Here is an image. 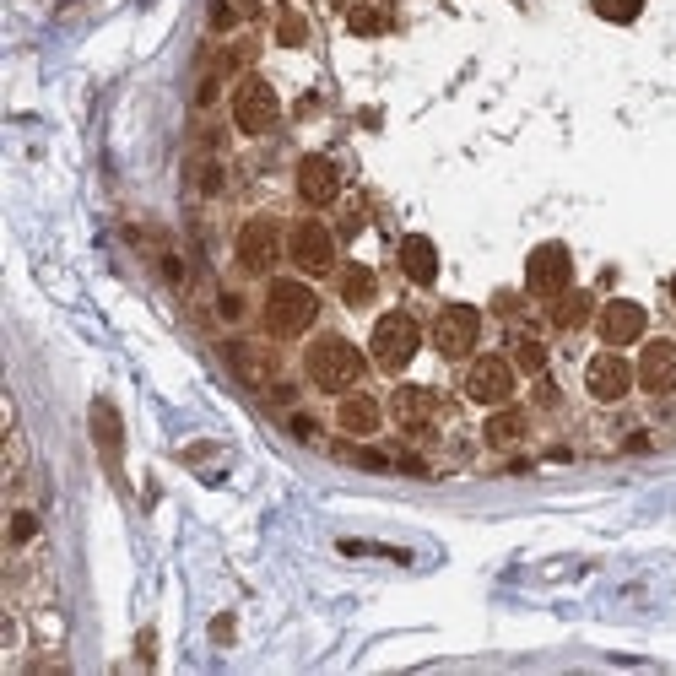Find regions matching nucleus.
<instances>
[{
  "label": "nucleus",
  "mask_w": 676,
  "mask_h": 676,
  "mask_svg": "<svg viewBox=\"0 0 676 676\" xmlns=\"http://www.w3.org/2000/svg\"><path fill=\"white\" fill-rule=\"evenodd\" d=\"M303 374H309L314 390L347 395V390H357V384H363L368 357L357 352L347 336H320V341H309V352H303Z\"/></svg>",
  "instance_id": "obj_1"
},
{
  "label": "nucleus",
  "mask_w": 676,
  "mask_h": 676,
  "mask_svg": "<svg viewBox=\"0 0 676 676\" xmlns=\"http://www.w3.org/2000/svg\"><path fill=\"white\" fill-rule=\"evenodd\" d=\"M265 330L282 341L303 336V330H314V320H320V293H314L309 282H298V276H276L271 287H265Z\"/></svg>",
  "instance_id": "obj_2"
},
{
  "label": "nucleus",
  "mask_w": 676,
  "mask_h": 676,
  "mask_svg": "<svg viewBox=\"0 0 676 676\" xmlns=\"http://www.w3.org/2000/svg\"><path fill=\"white\" fill-rule=\"evenodd\" d=\"M417 347H422V325H417L406 309H390V314H379V320H374L368 357H374L384 374H401V368L417 357Z\"/></svg>",
  "instance_id": "obj_3"
},
{
  "label": "nucleus",
  "mask_w": 676,
  "mask_h": 676,
  "mask_svg": "<svg viewBox=\"0 0 676 676\" xmlns=\"http://www.w3.org/2000/svg\"><path fill=\"white\" fill-rule=\"evenodd\" d=\"M287 260H293L303 276L336 271V233H330L320 217H298L293 228H287Z\"/></svg>",
  "instance_id": "obj_4"
},
{
  "label": "nucleus",
  "mask_w": 676,
  "mask_h": 676,
  "mask_svg": "<svg viewBox=\"0 0 676 676\" xmlns=\"http://www.w3.org/2000/svg\"><path fill=\"white\" fill-rule=\"evenodd\" d=\"M476 341H482V309H471V303H444V309L433 314V347H439V357L460 363V357L476 352Z\"/></svg>",
  "instance_id": "obj_5"
},
{
  "label": "nucleus",
  "mask_w": 676,
  "mask_h": 676,
  "mask_svg": "<svg viewBox=\"0 0 676 676\" xmlns=\"http://www.w3.org/2000/svg\"><path fill=\"white\" fill-rule=\"evenodd\" d=\"M233 249H238V265H244L249 276H271L276 260L287 255V233L276 228L271 217H249L244 228H238Z\"/></svg>",
  "instance_id": "obj_6"
},
{
  "label": "nucleus",
  "mask_w": 676,
  "mask_h": 676,
  "mask_svg": "<svg viewBox=\"0 0 676 676\" xmlns=\"http://www.w3.org/2000/svg\"><path fill=\"white\" fill-rule=\"evenodd\" d=\"M276 119H282L276 87L265 82V76H244L233 92V125L244 130V136H265V130H276Z\"/></svg>",
  "instance_id": "obj_7"
},
{
  "label": "nucleus",
  "mask_w": 676,
  "mask_h": 676,
  "mask_svg": "<svg viewBox=\"0 0 676 676\" xmlns=\"http://www.w3.org/2000/svg\"><path fill=\"white\" fill-rule=\"evenodd\" d=\"M574 287V255L563 244H536L525 260V293L536 298H558Z\"/></svg>",
  "instance_id": "obj_8"
},
{
  "label": "nucleus",
  "mask_w": 676,
  "mask_h": 676,
  "mask_svg": "<svg viewBox=\"0 0 676 676\" xmlns=\"http://www.w3.org/2000/svg\"><path fill=\"white\" fill-rule=\"evenodd\" d=\"M514 379H520V368H514L509 357H498V352L476 357V363L466 368V401H476V406H503V401L514 395Z\"/></svg>",
  "instance_id": "obj_9"
},
{
  "label": "nucleus",
  "mask_w": 676,
  "mask_h": 676,
  "mask_svg": "<svg viewBox=\"0 0 676 676\" xmlns=\"http://www.w3.org/2000/svg\"><path fill=\"white\" fill-rule=\"evenodd\" d=\"M633 384H639V379H633V363H628L617 347H601V352L585 363V390L595 395V401H606V406H617L622 395L633 390Z\"/></svg>",
  "instance_id": "obj_10"
},
{
  "label": "nucleus",
  "mask_w": 676,
  "mask_h": 676,
  "mask_svg": "<svg viewBox=\"0 0 676 676\" xmlns=\"http://www.w3.org/2000/svg\"><path fill=\"white\" fill-rule=\"evenodd\" d=\"M595 330H601V347H633V341H644V330H649V314H644V303H633V298H612V303H601L595 309Z\"/></svg>",
  "instance_id": "obj_11"
},
{
  "label": "nucleus",
  "mask_w": 676,
  "mask_h": 676,
  "mask_svg": "<svg viewBox=\"0 0 676 676\" xmlns=\"http://www.w3.org/2000/svg\"><path fill=\"white\" fill-rule=\"evenodd\" d=\"M439 390H428V384H395V395H390V417H395V428H406V433H433V422H439Z\"/></svg>",
  "instance_id": "obj_12"
},
{
  "label": "nucleus",
  "mask_w": 676,
  "mask_h": 676,
  "mask_svg": "<svg viewBox=\"0 0 676 676\" xmlns=\"http://www.w3.org/2000/svg\"><path fill=\"white\" fill-rule=\"evenodd\" d=\"M293 184H298V201L303 206H330L341 195V168L330 163L325 152H309V157H298V174H293Z\"/></svg>",
  "instance_id": "obj_13"
},
{
  "label": "nucleus",
  "mask_w": 676,
  "mask_h": 676,
  "mask_svg": "<svg viewBox=\"0 0 676 676\" xmlns=\"http://www.w3.org/2000/svg\"><path fill=\"white\" fill-rule=\"evenodd\" d=\"M633 379H639L644 395H676V341H644L639 363H633Z\"/></svg>",
  "instance_id": "obj_14"
},
{
  "label": "nucleus",
  "mask_w": 676,
  "mask_h": 676,
  "mask_svg": "<svg viewBox=\"0 0 676 676\" xmlns=\"http://www.w3.org/2000/svg\"><path fill=\"white\" fill-rule=\"evenodd\" d=\"M336 428L347 433V439H374V433L384 428V406L374 401V395H363V390L336 395Z\"/></svg>",
  "instance_id": "obj_15"
},
{
  "label": "nucleus",
  "mask_w": 676,
  "mask_h": 676,
  "mask_svg": "<svg viewBox=\"0 0 676 676\" xmlns=\"http://www.w3.org/2000/svg\"><path fill=\"white\" fill-rule=\"evenodd\" d=\"M395 260H401L406 282H417V287H433V276H439V249H433L428 233H406L401 249H395Z\"/></svg>",
  "instance_id": "obj_16"
},
{
  "label": "nucleus",
  "mask_w": 676,
  "mask_h": 676,
  "mask_svg": "<svg viewBox=\"0 0 676 676\" xmlns=\"http://www.w3.org/2000/svg\"><path fill=\"white\" fill-rule=\"evenodd\" d=\"M530 433V412H520V406H509L503 401L493 417L482 422V439H487V449H514Z\"/></svg>",
  "instance_id": "obj_17"
},
{
  "label": "nucleus",
  "mask_w": 676,
  "mask_h": 676,
  "mask_svg": "<svg viewBox=\"0 0 676 676\" xmlns=\"http://www.w3.org/2000/svg\"><path fill=\"white\" fill-rule=\"evenodd\" d=\"M92 439H98V449H103V460L109 466H119V449H125V422H119V412H114V401H92Z\"/></svg>",
  "instance_id": "obj_18"
},
{
  "label": "nucleus",
  "mask_w": 676,
  "mask_h": 676,
  "mask_svg": "<svg viewBox=\"0 0 676 676\" xmlns=\"http://www.w3.org/2000/svg\"><path fill=\"white\" fill-rule=\"evenodd\" d=\"M552 330H585L590 320H595V298L585 293V287H568V293H558L552 298Z\"/></svg>",
  "instance_id": "obj_19"
},
{
  "label": "nucleus",
  "mask_w": 676,
  "mask_h": 676,
  "mask_svg": "<svg viewBox=\"0 0 676 676\" xmlns=\"http://www.w3.org/2000/svg\"><path fill=\"white\" fill-rule=\"evenodd\" d=\"M233 363V374L244 379V384H265L271 379V357H265L255 341H228V352H222Z\"/></svg>",
  "instance_id": "obj_20"
},
{
  "label": "nucleus",
  "mask_w": 676,
  "mask_h": 676,
  "mask_svg": "<svg viewBox=\"0 0 676 676\" xmlns=\"http://www.w3.org/2000/svg\"><path fill=\"white\" fill-rule=\"evenodd\" d=\"M374 298H379V276L368 271V265H347V271H341V303H347V309H368Z\"/></svg>",
  "instance_id": "obj_21"
},
{
  "label": "nucleus",
  "mask_w": 676,
  "mask_h": 676,
  "mask_svg": "<svg viewBox=\"0 0 676 676\" xmlns=\"http://www.w3.org/2000/svg\"><path fill=\"white\" fill-rule=\"evenodd\" d=\"M509 363L520 368V374L541 379V374H547V347H541L536 336H514V347H509Z\"/></svg>",
  "instance_id": "obj_22"
},
{
  "label": "nucleus",
  "mask_w": 676,
  "mask_h": 676,
  "mask_svg": "<svg viewBox=\"0 0 676 676\" xmlns=\"http://www.w3.org/2000/svg\"><path fill=\"white\" fill-rule=\"evenodd\" d=\"M347 28H352L357 38H379L384 28H390V17H384L379 6H357V11H347Z\"/></svg>",
  "instance_id": "obj_23"
},
{
  "label": "nucleus",
  "mask_w": 676,
  "mask_h": 676,
  "mask_svg": "<svg viewBox=\"0 0 676 676\" xmlns=\"http://www.w3.org/2000/svg\"><path fill=\"white\" fill-rule=\"evenodd\" d=\"M336 455L347 460V466H363V471H390L395 455H379V449H357V444H336Z\"/></svg>",
  "instance_id": "obj_24"
},
{
  "label": "nucleus",
  "mask_w": 676,
  "mask_h": 676,
  "mask_svg": "<svg viewBox=\"0 0 676 676\" xmlns=\"http://www.w3.org/2000/svg\"><path fill=\"white\" fill-rule=\"evenodd\" d=\"M276 44H282V49L309 44V22H303L298 11H282V22H276Z\"/></svg>",
  "instance_id": "obj_25"
},
{
  "label": "nucleus",
  "mask_w": 676,
  "mask_h": 676,
  "mask_svg": "<svg viewBox=\"0 0 676 676\" xmlns=\"http://www.w3.org/2000/svg\"><path fill=\"white\" fill-rule=\"evenodd\" d=\"M590 6H595V17H606V22H639L644 0H590Z\"/></svg>",
  "instance_id": "obj_26"
},
{
  "label": "nucleus",
  "mask_w": 676,
  "mask_h": 676,
  "mask_svg": "<svg viewBox=\"0 0 676 676\" xmlns=\"http://www.w3.org/2000/svg\"><path fill=\"white\" fill-rule=\"evenodd\" d=\"M33 536H38V514H28V509H11V547H28Z\"/></svg>",
  "instance_id": "obj_27"
},
{
  "label": "nucleus",
  "mask_w": 676,
  "mask_h": 676,
  "mask_svg": "<svg viewBox=\"0 0 676 676\" xmlns=\"http://www.w3.org/2000/svg\"><path fill=\"white\" fill-rule=\"evenodd\" d=\"M238 28V11L228 0H211V33H233Z\"/></svg>",
  "instance_id": "obj_28"
},
{
  "label": "nucleus",
  "mask_w": 676,
  "mask_h": 676,
  "mask_svg": "<svg viewBox=\"0 0 676 676\" xmlns=\"http://www.w3.org/2000/svg\"><path fill=\"white\" fill-rule=\"evenodd\" d=\"M211 639H217V644H233V617H217V622H211Z\"/></svg>",
  "instance_id": "obj_29"
},
{
  "label": "nucleus",
  "mask_w": 676,
  "mask_h": 676,
  "mask_svg": "<svg viewBox=\"0 0 676 676\" xmlns=\"http://www.w3.org/2000/svg\"><path fill=\"white\" fill-rule=\"evenodd\" d=\"M293 433H298V439H320V428H314V422H309V417H303V412L293 417Z\"/></svg>",
  "instance_id": "obj_30"
},
{
  "label": "nucleus",
  "mask_w": 676,
  "mask_h": 676,
  "mask_svg": "<svg viewBox=\"0 0 676 676\" xmlns=\"http://www.w3.org/2000/svg\"><path fill=\"white\" fill-rule=\"evenodd\" d=\"M671 303H676V276H671Z\"/></svg>",
  "instance_id": "obj_31"
}]
</instances>
